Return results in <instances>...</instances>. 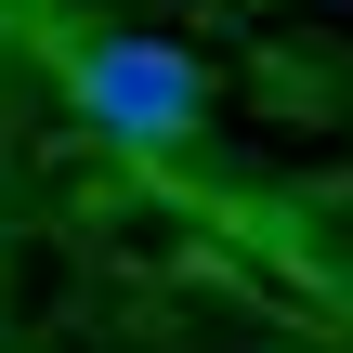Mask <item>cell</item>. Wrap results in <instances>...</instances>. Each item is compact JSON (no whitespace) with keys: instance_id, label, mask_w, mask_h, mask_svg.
I'll list each match as a JSON object with an SVG mask.
<instances>
[{"instance_id":"cell-1","label":"cell","mask_w":353,"mask_h":353,"mask_svg":"<svg viewBox=\"0 0 353 353\" xmlns=\"http://www.w3.org/2000/svg\"><path fill=\"white\" fill-rule=\"evenodd\" d=\"M65 105H79L105 144H144V157H157V144H183V131L210 118V65H196L183 39H131V26L105 39V26H92V39H65Z\"/></svg>"},{"instance_id":"cell-2","label":"cell","mask_w":353,"mask_h":353,"mask_svg":"<svg viewBox=\"0 0 353 353\" xmlns=\"http://www.w3.org/2000/svg\"><path fill=\"white\" fill-rule=\"evenodd\" d=\"M0 13H39V0H0Z\"/></svg>"}]
</instances>
